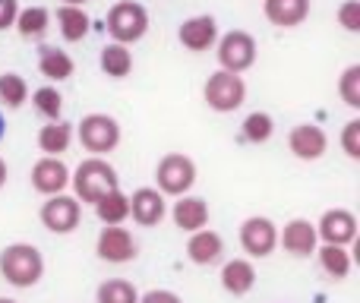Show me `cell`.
Instances as JSON below:
<instances>
[{"label":"cell","instance_id":"6da1fadb","mask_svg":"<svg viewBox=\"0 0 360 303\" xmlns=\"http://www.w3.org/2000/svg\"><path fill=\"white\" fill-rule=\"evenodd\" d=\"M70 186H73V196L79 205H95L108 193L120 190V177H117V167L108 158L89 155V158H82L76 165V171H70Z\"/></svg>","mask_w":360,"mask_h":303},{"label":"cell","instance_id":"7a4b0ae2","mask_svg":"<svg viewBox=\"0 0 360 303\" xmlns=\"http://www.w3.org/2000/svg\"><path fill=\"white\" fill-rule=\"evenodd\" d=\"M0 278L6 285L19 288H35L44 278V256L35 243H10L0 250Z\"/></svg>","mask_w":360,"mask_h":303},{"label":"cell","instance_id":"3957f363","mask_svg":"<svg viewBox=\"0 0 360 303\" xmlns=\"http://www.w3.org/2000/svg\"><path fill=\"white\" fill-rule=\"evenodd\" d=\"M149 32V13L136 0H117L108 10V35L114 38V44H136L139 38Z\"/></svg>","mask_w":360,"mask_h":303},{"label":"cell","instance_id":"277c9868","mask_svg":"<svg viewBox=\"0 0 360 303\" xmlns=\"http://www.w3.org/2000/svg\"><path fill=\"white\" fill-rule=\"evenodd\" d=\"M196 183V161L184 152H168L155 165V190L162 196H186Z\"/></svg>","mask_w":360,"mask_h":303},{"label":"cell","instance_id":"5b68a950","mask_svg":"<svg viewBox=\"0 0 360 303\" xmlns=\"http://www.w3.org/2000/svg\"><path fill=\"white\" fill-rule=\"evenodd\" d=\"M215 54H218V67L224 73L240 76L256 63V38L243 29H231L215 41Z\"/></svg>","mask_w":360,"mask_h":303},{"label":"cell","instance_id":"8992f818","mask_svg":"<svg viewBox=\"0 0 360 303\" xmlns=\"http://www.w3.org/2000/svg\"><path fill=\"white\" fill-rule=\"evenodd\" d=\"M202 98L215 114H231L247 101V82H243V76L215 70L202 86Z\"/></svg>","mask_w":360,"mask_h":303},{"label":"cell","instance_id":"52a82bcc","mask_svg":"<svg viewBox=\"0 0 360 303\" xmlns=\"http://www.w3.org/2000/svg\"><path fill=\"white\" fill-rule=\"evenodd\" d=\"M76 136L86 152H92L95 158H105L108 152L120 146V124L111 114H86L82 124L76 127Z\"/></svg>","mask_w":360,"mask_h":303},{"label":"cell","instance_id":"ba28073f","mask_svg":"<svg viewBox=\"0 0 360 303\" xmlns=\"http://www.w3.org/2000/svg\"><path fill=\"white\" fill-rule=\"evenodd\" d=\"M38 218H41V224L51 234H73L82 221V205L70 193H57V196H48L41 202Z\"/></svg>","mask_w":360,"mask_h":303},{"label":"cell","instance_id":"9c48e42d","mask_svg":"<svg viewBox=\"0 0 360 303\" xmlns=\"http://www.w3.org/2000/svg\"><path fill=\"white\" fill-rule=\"evenodd\" d=\"M240 247L250 259H266L278 247V224L266 215H250L240 224Z\"/></svg>","mask_w":360,"mask_h":303},{"label":"cell","instance_id":"30bf717a","mask_svg":"<svg viewBox=\"0 0 360 303\" xmlns=\"http://www.w3.org/2000/svg\"><path fill=\"white\" fill-rule=\"evenodd\" d=\"M95 253H98L101 262H111V266H124V262H133L139 253L133 234L124 228V224H111V228L98 231V240H95Z\"/></svg>","mask_w":360,"mask_h":303},{"label":"cell","instance_id":"8fae6325","mask_svg":"<svg viewBox=\"0 0 360 303\" xmlns=\"http://www.w3.org/2000/svg\"><path fill=\"white\" fill-rule=\"evenodd\" d=\"M316 224V237L323 243H332V247H348V243L357 240V215L348 209H329L323 212V218Z\"/></svg>","mask_w":360,"mask_h":303},{"label":"cell","instance_id":"7c38bea8","mask_svg":"<svg viewBox=\"0 0 360 303\" xmlns=\"http://www.w3.org/2000/svg\"><path fill=\"white\" fill-rule=\"evenodd\" d=\"M32 190L41 193L44 199L57 196V193H67L70 190V167L63 165V158H38L32 165Z\"/></svg>","mask_w":360,"mask_h":303},{"label":"cell","instance_id":"4fadbf2b","mask_svg":"<svg viewBox=\"0 0 360 303\" xmlns=\"http://www.w3.org/2000/svg\"><path fill=\"white\" fill-rule=\"evenodd\" d=\"M278 243L285 247V253L297 256V259H307V256H313L319 247L316 224H313L310 218H291V221H285V228L278 231Z\"/></svg>","mask_w":360,"mask_h":303},{"label":"cell","instance_id":"5bb4252c","mask_svg":"<svg viewBox=\"0 0 360 303\" xmlns=\"http://www.w3.org/2000/svg\"><path fill=\"white\" fill-rule=\"evenodd\" d=\"M288 149L300 161H319L329 152V136H326V130L316 124H297L288 133Z\"/></svg>","mask_w":360,"mask_h":303},{"label":"cell","instance_id":"9a60e30c","mask_svg":"<svg viewBox=\"0 0 360 303\" xmlns=\"http://www.w3.org/2000/svg\"><path fill=\"white\" fill-rule=\"evenodd\" d=\"M165 215H168V202L155 186H139L130 196V218L139 228H155L165 221Z\"/></svg>","mask_w":360,"mask_h":303},{"label":"cell","instance_id":"2e32d148","mask_svg":"<svg viewBox=\"0 0 360 303\" xmlns=\"http://www.w3.org/2000/svg\"><path fill=\"white\" fill-rule=\"evenodd\" d=\"M177 38H180V44H184L186 51H209V48H215V41H218V22H215V16H190V19H184L180 22V29H177Z\"/></svg>","mask_w":360,"mask_h":303},{"label":"cell","instance_id":"e0dca14e","mask_svg":"<svg viewBox=\"0 0 360 303\" xmlns=\"http://www.w3.org/2000/svg\"><path fill=\"white\" fill-rule=\"evenodd\" d=\"M171 221L177 224L184 234H196V231L209 228V202L202 196H177V202L171 205Z\"/></svg>","mask_w":360,"mask_h":303},{"label":"cell","instance_id":"ac0fdd59","mask_svg":"<svg viewBox=\"0 0 360 303\" xmlns=\"http://www.w3.org/2000/svg\"><path fill=\"white\" fill-rule=\"evenodd\" d=\"M221 256H224V240L218 231L202 228L196 234H190V240H186V259L193 266H215V262H221Z\"/></svg>","mask_w":360,"mask_h":303},{"label":"cell","instance_id":"d6986e66","mask_svg":"<svg viewBox=\"0 0 360 303\" xmlns=\"http://www.w3.org/2000/svg\"><path fill=\"white\" fill-rule=\"evenodd\" d=\"M262 13L275 29H297L310 16V0H262Z\"/></svg>","mask_w":360,"mask_h":303},{"label":"cell","instance_id":"ffe728a7","mask_svg":"<svg viewBox=\"0 0 360 303\" xmlns=\"http://www.w3.org/2000/svg\"><path fill=\"white\" fill-rule=\"evenodd\" d=\"M221 288L228 294H234V297H243V294H250L256 288V266L253 259H243V256H237V259H228L221 266Z\"/></svg>","mask_w":360,"mask_h":303},{"label":"cell","instance_id":"44dd1931","mask_svg":"<svg viewBox=\"0 0 360 303\" xmlns=\"http://www.w3.org/2000/svg\"><path fill=\"white\" fill-rule=\"evenodd\" d=\"M73 124H67V120H51V124H44L41 130H38V149H41L44 158H60L63 152H70V146H73Z\"/></svg>","mask_w":360,"mask_h":303},{"label":"cell","instance_id":"7402d4cb","mask_svg":"<svg viewBox=\"0 0 360 303\" xmlns=\"http://www.w3.org/2000/svg\"><path fill=\"white\" fill-rule=\"evenodd\" d=\"M38 70H41V76L48 82H67L70 76H73L76 63H73V57H70L67 51L44 44V48L38 51Z\"/></svg>","mask_w":360,"mask_h":303},{"label":"cell","instance_id":"603a6c76","mask_svg":"<svg viewBox=\"0 0 360 303\" xmlns=\"http://www.w3.org/2000/svg\"><path fill=\"white\" fill-rule=\"evenodd\" d=\"M89 25L92 22H89V13L82 6H67V4L57 6V29H60L63 41H70V44L82 41L89 35Z\"/></svg>","mask_w":360,"mask_h":303},{"label":"cell","instance_id":"cb8c5ba5","mask_svg":"<svg viewBox=\"0 0 360 303\" xmlns=\"http://www.w3.org/2000/svg\"><path fill=\"white\" fill-rule=\"evenodd\" d=\"M92 209H95V215H98V221L105 224V228H111V224H124L127 218H130V196H127L124 190H114V193H108L105 199H98Z\"/></svg>","mask_w":360,"mask_h":303},{"label":"cell","instance_id":"d4e9b609","mask_svg":"<svg viewBox=\"0 0 360 303\" xmlns=\"http://www.w3.org/2000/svg\"><path fill=\"white\" fill-rule=\"evenodd\" d=\"M13 29H16L19 38H25V41H38V38H44V32L51 29V13L44 10V6H25V10H19Z\"/></svg>","mask_w":360,"mask_h":303},{"label":"cell","instance_id":"484cf974","mask_svg":"<svg viewBox=\"0 0 360 303\" xmlns=\"http://www.w3.org/2000/svg\"><path fill=\"white\" fill-rule=\"evenodd\" d=\"M101 70H105V76H111V79H124V76H130L133 70V54L127 44H105L101 48V57H98Z\"/></svg>","mask_w":360,"mask_h":303},{"label":"cell","instance_id":"4316f807","mask_svg":"<svg viewBox=\"0 0 360 303\" xmlns=\"http://www.w3.org/2000/svg\"><path fill=\"white\" fill-rule=\"evenodd\" d=\"M316 256H319V266H323V272L329 275V278H335V281L348 278V272H351L348 247H332V243H323V247H316Z\"/></svg>","mask_w":360,"mask_h":303},{"label":"cell","instance_id":"83f0119b","mask_svg":"<svg viewBox=\"0 0 360 303\" xmlns=\"http://www.w3.org/2000/svg\"><path fill=\"white\" fill-rule=\"evenodd\" d=\"M95 303H139V291L127 278H108L95 291Z\"/></svg>","mask_w":360,"mask_h":303},{"label":"cell","instance_id":"f1b7e54d","mask_svg":"<svg viewBox=\"0 0 360 303\" xmlns=\"http://www.w3.org/2000/svg\"><path fill=\"white\" fill-rule=\"evenodd\" d=\"M29 101V82L19 73H0V105L19 111Z\"/></svg>","mask_w":360,"mask_h":303},{"label":"cell","instance_id":"f546056e","mask_svg":"<svg viewBox=\"0 0 360 303\" xmlns=\"http://www.w3.org/2000/svg\"><path fill=\"white\" fill-rule=\"evenodd\" d=\"M240 130H243V139H247V143L262 146L275 136V120H272V114H266V111H253V114H247Z\"/></svg>","mask_w":360,"mask_h":303},{"label":"cell","instance_id":"4dcf8cb0","mask_svg":"<svg viewBox=\"0 0 360 303\" xmlns=\"http://www.w3.org/2000/svg\"><path fill=\"white\" fill-rule=\"evenodd\" d=\"M32 105H35V111L41 114L44 120H63V95L57 92V86H41L32 92Z\"/></svg>","mask_w":360,"mask_h":303},{"label":"cell","instance_id":"1f68e13d","mask_svg":"<svg viewBox=\"0 0 360 303\" xmlns=\"http://www.w3.org/2000/svg\"><path fill=\"white\" fill-rule=\"evenodd\" d=\"M338 95H342V101L348 108L360 111V63H351L342 73V79H338Z\"/></svg>","mask_w":360,"mask_h":303},{"label":"cell","instance_id":"d6a6232c","mask_svg":"<svg viewBox=\"0 0 360 303\" xmlns=\"http://www.w3.org/2000/svg\"><path fill=\"white\" fill-rule=\"evenodd\" d=\"M342 149L351 161H360V120H348L342 130Z\"/></svg>","mask_w":360,"mask_h":303},{"label":"cell","instance_id":"836d02e7","mask_svg":"<svg viewBox=\"0 0 360 303\" xmlns=\"http://www.w3.org/2000/svg\"><path fill=\"white\" fill-rule=\"evenodd\" d=\"M338 22L345 25V32H360V0H345L338 6Z\"/></svg>","mask_w":360,"mask_h":303},{"label":"cell","instance_id":"e575fe53","mask_svg":"<svg viewBox=\"0 0 360 303\" xmlns=\"http://www.w3.org/2000/svg\"><path fill=\"white\" fill-rule=\"evenodd\" d=\"M19 16V0H0V32L13 29Z\"/></svg>","mask_w":360,"mask_h":303},{"label":"cell","instance_id":"d590c367","mask_svg":"<svg viewBox=\"0 0 360 303\" xmlns=\"http://www.w3.org/2000/svg\"><path fill=\"white\" fill-rule=\"evenodd\" d=\"M139 303H184V300L174 291H168V288H155V291L139 294Z\"/></svg>","mask_w":360,"mask_h":303},{"label":"cell","instance_id":"8d00e7d4","mask_svg":"<svg viewBox=\"0 0 360 303\" xmlns=\"http://www.w3.org/2000/svg\"><path fill=\"white\" fill-rule=\"evenodd\" d=\"M4 183H6V161L0 158V190H4Z\"/></svg>","mask_w":360,"mask_h":303},{"label":"cell","instance_id":"74e56055","mask_svg":"<svg viewBox=\"0 0 360 303\" xmlns=\"http://www.w3.org/2000/svg\"><path fill=\"white\" fill-rule=\"evenodd\" d=\"M63 4H67V6H86L89 0H63Z\"/></svg>","mask_w":360,"mask_h":303},{"label":"cell","instance_id":"f35d334b","mask_svg":"<svg viewBox=\"0 0 360 303\" xmlns=\"http://www.w3.org/2000/svg\"><path fill=\"white\" fill-rule=\"evenodd\" d=\"M4 133H6V120H4V114H0V139H4Z\"/></svg>","mask_w":360,"mask_h":303},{"label":"cell","instance_id":"ab89813d","mask_svg":"<svg viewBox=\"0 0 360 303\" xmlns=\"http://www.w3.org/2000/svg\"><path fill=\"white\" fill-rule=\"evenodd\" d=\"M0 303H19V300H13V297H0Z\"/></svg>","mask_w":360,"mask_h":303}]
</instances>
